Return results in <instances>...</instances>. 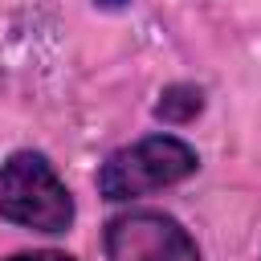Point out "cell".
Masks as SVG:
<instances>
[{
  "instance_id": "5b68a950",
  "label": "cell",
  "mask_w": 261,
  "mask_h": 261,
  "mask_svg": "<svg viewBox=\"0 0 261 261\" xmlns=\"http://www.w3.org/2000/svg\"><path fill=\"white\" fill-rule=\"evenodd\" d=\"M8 261H73V257L53 253V249H41V253H16V257H8Z\"/></svg>"
},
{
  "instance_id": "277c9868",
  "label": "cell",
  "mask_w": 261,
  "mask_h": 261,
  "mask_svg": "<svg viewBox=\"0 0 261 261\" xmlns=\"http://www.w3.org/2000/svg\"><path fill=\"white\" fill-rule=\"evenodd\" d=\"M204 110V90L200 86H188V82H175V86H167L163 94H159V102H155V118L159 122H192L196 114Z\"/></svg>"
},
{
  "instance_id": "8992f818",
  "label": "cell",
  "mask_w": 261,
  "mask_h": 261,
  "mask_svg": "<svg viewBox=\"0 0 261 261\" xmlns=\"http://www.w3.org/2000/svg\"><path fill=\"white\" fill-rule=\"evenodd\" d=\"M94 4H102V8H122L126 0H94Z\"/></svg>"
},
{
  "instance_id": "7a4b0ae2",
  "label": "cell",
  "mask_w": 261,
  "mask_h": 261,
  "mask_svg": "<svg viewBox=\"0 0 261 261\" xmlns=\"http://www.w3.org/2000/svg\"><path fill=\"white\" fill-rule=\"evenodd\" d=\"M196 167H200V155L184 139L151 135V139H139L135 147L114 151L102 163L98 192L106 200H135V196H147V192H159V188L188 179Z\"/></svg>"
},
{
  "instance_id": "3957f363",
  "label": "cell",
  "mask_w": 261,
  "mask_h": 261,
  "mask_svg": "<svg viewBox=\"0 0 261 261\" xmlns=\"http://www.w3.org/2000/svg\"><path fill=\"white\" fill-rule=\"evenodd\" d=\"M106 261H200V249L167 212H122L106 224Z\"/></svg>"
},
{
  "instance_id": "6da1fadb",
  "label": "cell",
  "mask_w": 261,
  "mask_h": 261,
  "mask_svg": "<svg viewBox=\"0 0 261 261\" xmlns=\"http://www.w3.org/2000/svg\"><path fill=\"white\" fill-rule=\"evenodd\" d=\"M0 216L33 232H65L73 196L41 151H16L0 167Z\"/></svg>"
}]
</instances>
